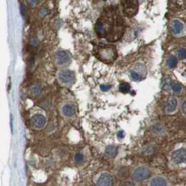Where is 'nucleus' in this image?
I'll return each mask as SVG.
<instances>
[{
  "instance_id": "4",
  "label": "nucleus",
  "mask_w": 186,
  "mask_h": 186,
  "mask_svg": "<svg viewBox=\"0 0 186 186\" xmlns=\"http://www.w3.org/2000/svg\"><path fill=\"white\" fill-rule=\"evenodd\" d=\"M170 159L172 165L175 166L186 164V146L175 148L170 154Z\"/></svg>"
},
{
  "instance_id": "5",
  "label": "nucleus",
  "mask_w": 186,
  "mask_h": 186,
  "mask_svg": "<svg viewBox=\"0 0 186 186\" xmlns=\"http://www.w3.org/2000/svg\"><path fill=\"white\" fill-rule=\"evenodd\" d=\"M123 14L127 17L134 16L139 10V0H120Z\"/></svg>"
},
{
  "instance_id": "24",
  "label": "nucleus",
  "mask_w": 186,
  "mask_h": 186,
  "mask_svg": "<svg viewBox=\"0 0 186 186\" xmlns=\"http://www.w3.org/2000/svg\"><path fill=\"white\" fill-rule=\"evenodd\" d=\"M181 111L183 115L186 118V100L182 103L181 106Z\"/></svg>"
},
{
  "instance_id": "19",
  "label": "nucleus",
  "mask_w": 186,
  "mask_h": 186,
  "mask_svg": "<svg viewBox=\"0 0 186 186\" xmlns=\"http://www.w3.org/2000/svg\"><path fill=\"white\" fill-rule=\"evenodd\" d=\"M165 132L164 130V127L161 125H156L153 127V132L156 134V135H161Z\"/></svg>"
},
{
  "instance_id": "3",
  "label": "nucleus",
  "mask_w": 186,
  "mask_h": 186,
  "mask_svg": "<svg viewBox=\"0 0 186 186\" xmlns=\"http://www.w3.org/2000/svg\"><path fill=\"white\" fill-rule=\"evenodd\" d=\"M151 169L146 165H139L133 168L131 172V178L136 183L143 182L151 176Z\"/></svg>"
},
{
  "instance_id": "28",
  "label": "nucleus",
  "mask_w": 186,
  "mask_h": 186,
  "mask_svg": "<svg viewBox=\"0 0 186 186\" xmlns=\"http://www.w3.org/2000/svg\"><path fill=\"white\" fill-rule=\"evenodd\" d=\"M125 137V133L123 130H120L118 133V137L119 139H123Z\"/></svg>"
},
{
  "instance_id": "13",
  "label": "nucleus",
  "mask_w": 186,
  "mask_h": 186,
  "mask_svg": "<svg viewBox=\"0 0 186 186\" xmlns=\"http://www.w3.org/2000/svg\"><path fill=\"white\" fill-rule=\"evenodd\" d=\"M62 112L63 115L66 117H72L76 115V107L72 104H67L63 106L62 109Z\"/></svg>"
},
{
  "instance_id": "25",
  "label": "nucleus",
  "mask_w": 186,
  "mask_h": 186,
  "mask_svg": "<svg viewBox=\"0 0 186 186\" xmlns=\"http://www.w3.org/2000/svg\"><path fill=\"white\" fill-rule=\"evenodd\" d=\"M27 3L28 5L31 8H34L37 6V3H38V1L37 0H26Z\"/></svg>"
},
{
  "instance_id": "11",
  "label": "nucleus",
  "mask_w": 186,
  "mask_h": 186,
  "mask_svg": "<svg viewBox=\"0 0 186 186\" xmlns=\"http://www.w3.org/2000/svg\"><path fill=\"white\" fill-rule=\"evenodd\" d=\"M59 79L64 84H71L74 81L75 76L73 73L69 70L62 71L59 75Z\"/></svg>"
},
{
  "instance_id": "21",
  "label": "nucleus",
  "mask_w": 186,
  "mask_h": 186,
  "mask_svg": "<svg viewBox=\"0 0 186 186\" xmlns=\"http://www.w3.org/2000/svg\"><path fill=\"white\" fill-rule=\"evenodd\" d=\"M178 55L181 60H185L186 59V49L183 48H181L178 51Z\"/></svg>"
},
{
  "instance_id": "9",
  "label": "nucleus",
  "mask_w": 186,
  "mask_h": 186,
  "mask_svg": "<svg viewBox=\"0 0 186 186\" xmlns=\"http://www.w3.org/2000/svg\"><path fill=\"white\" fill-rule=\"evenodd\" d=\"M55 62L57 65L62 66V65H65L69 63L70 61H71V58H70V56L69 55V54L67 52L64 51H59L55 53Z\"/></svg>"
},
{
  "instance_id": "16",
  "label": "nucleus",
  "mask_w": 186,
  "mask_h": 186,
  "mask_svg": "<svg viewBox=\"0 0 186 186\" xmlns=\"http://www.w3.org/2000/svg\"><path fill=\"white\" fill-rule=\"evenodd\" d=\"M118 88H119V91L120 93L126 94L129 93V91L130 90V85L127 83H123L119 85Z\"/></svg>"
},
{
  "instance_id": "7",
  "label": "nucleus",
  "mask_w": 186,
  "mask_h": 186,
  "mask_svg": "<svg viewBox=\"0 0 186 186\" xmlns=\"http://www.w3.org/2000/svg\"><path fill=\"white\" fill-rule=\"evenodd\" d=\"M148 186H169L168 179L163 175L157 174L151 176L148 179Z\"/></svg>"
},
{
  "instance_id": "27",
  "label": "nucleus",
  "mask_w": 186,
  "mask_h": 186,
  "mask_svg": "<svg viewBox=\"0 0 186 186\" xmlns=\"http://www.w3.org/2000/svg\"><path fill=\"white\" fill-rule=\"evenodd\" d=\"M20 10H21L22 15H23L24 17L25 16L27 11H26V7H25L24 4H21V7H20Z\"/></svg>"
},
{
  "instance_id": "26",
  "label": "nucleus",
  "mask_w": 186,
  "mask_h": 186,
  "mask_svg": "<svg viewBox=\"0 0 186 186\" xmlns=\"http://www.w3.org/2000/svg\"><path fill=\"white\" fill-rule=\"evenodd\" d=\"M112 87L111 85H100V89L103 92H107Z\"/></svg>"
},
{
  "instance_id": "2",
  "label": "nucleus",
  "mask_w": 186,
  "mask_h": 186,
  "mask_svg": "<svg viewBox=\"0 0 186 186\" xmlns=\"http://www.w3.org/2000/svg\"><path fill=\"white\" fill-rule=\"evenodd\" d=\"M96 56L106 63H111L116 60L118 53L115 46L111 45H102L97 48Z\"/></svg>"
},
{
  "instance_id": "29",
  "label": "nucleus",
  "mask_w": 186,
  "mask_h": 186,
  "mask_svg": "<svg viewBox=\"0 0 186 186\" xmlns=\"http://www.w3.org/2000/svg\"><path fill=\"white\" fill-rule=\"evenodd\" d=\"M31 43H32V45L33 46H38V41H37V40H32V42H31Z\"/></svg>"
},
{
  "instance_id": "1",
  "label": "nucleus",
  "mask_w": 186,
  "mask_h": 186,
  "mask_svg": "<svg viewBox=\"0 0 186 186\" xmlns=\"http://www.w3.org/2000/svg\"><path fill=\"white\" fill-rule=\"evenodd\" d=\"M95 29L99 37L110 42L120 39L125 33V25L118 8L110 7L106 10L97 22Z\"/></svg>"
},
{
  "instance_id": "8",
  "label": "nucleus",
  "mask_w": 186,
  "mask_h": 186,
  "mask_svg": "<svg viewBox=\"0 0 186 186\" xmlns=\"http://www.w3.org/2000/svg\"><path fill=\"white\" fill-rule=\"evenodd\" d=\"M113 176L109 172L101 173L97 180V186H113Z\"/></svg>"
},
{
  "instance_id": "12",
  "label": "nucleus",
  "mask_w": 186,
  "mask_h": 186,
  "mask_svg": "<svg viewBox=\"0 0 186 186\" xmlns=\"http://www.w3.org/2000/svg\"><path fill=\"white\" fill-rule=\"evenodd\" d=\"M171 31L173 34H180L183 30V24L181 21L177 19L173 20L171 23Z\"/></svg>"
},
{
  "instance_id": "23",
  "label": "nucleus",
  "mask_w": 186,
  "mask_h": 186,
  "mask_svg": "<svg viewBox=\"0 0 186 186\" xmlns=\"http://www.w3.org/2000/svg\"><path fill=\"white\" fill-rule=\"evenodd\" d=\"M48 14V9L43 8V9H41L39 12V16L40 18H44V17L46 16Z\"/></svg>"
},
{
  "instance_id": "10",
  "label": "nucleus",
  "mask_w": 186,
  "mask_h": 186,
  "mask_svg": "<svg viewBox=\"0 0 186 186\" xmlns=\"http://www.w3.org/2000/svg\"><path fill=\"white\" fill-rule=\"evenodd\" d=\"M31 123L37 129H41L44 127L46 124V118L42 114H36L31 119Z\"/></svg>"
},
{
  "instance_id": "6",
  "label": "nucleus",
  "mask_w": 186,
  "mask_h": 186,
  "mask_svg": "<svg viewBox=\"0 0 186 186\" xmlns=\"http://www.w3.org/2000/svg\"><path fill=\"white\" fill-rule=\"evenodd\" d=\"M179 107V99L176 97L171 96L168 98L165 106V112L166 114H173L176 113Z\"/></svg>"
},
{
  "instance_id": "17",
  "label": "nucleus",
  "mask_w": 186,
  "mask_h": 186,
  "mask_svg": "<svg viewBox=\"0 0 186 186\" xmlns=\"http://www.w3.org/2000/svg\"><path fill=\"white\" fill-rule=\"evenodd\" d=\"M42 93V87L39 85H34L31 88V93L34 96H39Z\"/></svg>"
},
{
  "instance_id": "14",
  "label": "nucleus",
  "mask_w": 186,
  "mask_h": 186,
  "mask_svg": "<svg viewBox=\"0 0 186 186\" xmlns=\"http://www.w3.org/2000/svg\"><path fill=\"white\" fill-rule=\"evenodd\" d=\"M105 153L108 157L113 158V157H115V155L118 153V148L116 146H113V145H110V146L106 147Z\"/></svg>"
},
{
  "instance_id": "20",
  "label": "nucleus",
  "mask_w": 186,
  "mask_h": 186,
  "mask_svg": "<svg viewBox=\"0 0 186 186\" xmlns=\"http://www.w3.org/2000/svg\"><path fill=\"white\" fill-rule=\"evenodd\" d=\"M171 88L173 92L176 93H179L182 90V85L179 83H172L171 84Z\"/></svg>"
},
{
  "instance_id": "22",
  "label": "nucleus",
  "mask_w": 186,
  "mask_h": 186,
  "mask_svg": "<svg viewBox=\"0 0 186 186\" xmlns=\"http://www.w3.org/2000/svg\"><path fill=\"white\" fill-rule=\"evenodd\" d=\"M84 159V155L82 153H77L75 155V161L77 163H81Z\"/></svg>"
},
{
  "instance_id": "15",
  "label": "nucleus",
  "mask_w": 186,
  "mask_h": 186,
  "mask_svg": "<svg viewBox=\"0 0 186 186\" xmlns=\"http://www.w3.org/2000/svg\"><path fill=\"white\" fill-rule=\"evenodd\" d=\"M178 63L177 58L175 56H170L167 60V65L169 68L173 69L175 67H176Z\"/></svg>"
},
{
  "instance_id": "18",
  "label": "nucleus",
  "mask_w": 186,
  "mask_h": 186,
  "mask_svg": "<svg viewBox=\"0 0 186 186\" xmlns=\"http://www.w3.org/2000/svg\"><path fill=\"white\" fill-rule=\"evenodd\" d=\"M130 76H131V78H132V79L134 81H141V79H144L141 75H140L138 72L134 71V69H132L130 71Z\"/></svg>"
}]
</instances>
